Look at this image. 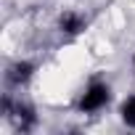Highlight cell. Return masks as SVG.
I'll return each instance as SVG.
<instances>
[{
	"mask_svg": "<svg viewBox=\"0 0 135 135\" xmlns=\"http://www.w3.org/2000/svg\"><path fill=\"white\" fill-rule=\"evenodd\" d=\"M132 69H135V53H132Z\"/></svg>",
	"mask_w": 135,
	"mask_h": 135,
	"instance_id": "8992f818",
	"label": "cell"
},
{
	"mask_svg": "<svg viewBox=\"0 0 135 135\" xmlns=\"http://www.w3.org/2000/svg\"><path fill=\"white\" fill-rule=\"evenodd\" d=\"M3 114L13 122L16 130L21 132H32L37 127V114H35V106L27 103L24 98H16L13 93H6L3 95Z\"/></svg>",
	"mask_w": 135,
	"mask_h": 135,
	"instance_id": "6da1fadb",
	"label": "cell"
},
{
	"mask_svg": "<svg viewBox=\"0 0 135 135\" xmlns=\"http://www.w3.org/2000/svg\"><path fill=\"white\" fill-rule=\"evenodd\" d=\"M109 103H111V85L103 82V80H93V82H88V88L82 90L77 106H80L82 114H98V111H103Z\"/></svg>",
	"mask_w": 135,
	"mask_h": 135,
	"instance_id": "7a4b0ae2",
	"label": "cell"
},
{
	"mask_svg": "<svg viewBox=\"0 0 135 135\" xmlns=\"http://www.w3.org/2000/svg\"><path fill=\"white\" fill-rule=\"evenodd\" d=\"M35 69H37V66H35L32 61H13V64L8 66V72H6L8 88H13V90L27 88V85L32 82V77H35Z\"/></svg>",
	"mask_w": 135,
	"mask_h": 135,
	"instance_id": "3957f363",
	"label": "cell"
},
{
	"mask_svg": "<svg viewBox=\"0 0 135 135\" xmlns=\"http://www.w3.org/2000/svg\"><path fill=\"white\" fill-rule=\"evenodd\" d=\"M85 29H88V19H85V13H80V11H74V8H66V11L58 16V32L66 35V37H77V35H82Z\"/></svg>",
	"mask_w": 135,
	"mask_h": 135,
	"instance_id": "277c9868",
	"label": "cell"
},
{
	"mask_svg": "<svg viewBox=\"0 0 135 135\" xmlns=\"http://www.w3.org/2000/svg\"><path fill=\"white\" fill-rule=\"evenodd\" d=\"M119 117H122V122H124L127 127H135V95H130V98L122 103Z\"/></svg>",
	"mask_w": 135,
	"mask_h": 135,
	"instance_id": "5b68a950",
	"label": "cell"
}]
</instances>
